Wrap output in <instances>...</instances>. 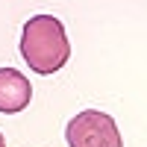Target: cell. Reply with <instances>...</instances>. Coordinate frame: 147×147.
Returning <instances> with one entry per match:
<instances>
[{
	"label": "cell",
	"mask_w": 147,
	"mask_h": 147,
	"mask_svg": "<svg viewBox=\"0 0 147 147\" xmlns=\"http://www.w3.org/2000/svg\"><path fill=\"white\" fill-rule=\"evenodd\" d=\"M0 147H6V138H3V132H0Z\"/></svg>",
	"instance_id": "4"
},
{
	"label": "cell",
	"mask_w": 147,
	"mask_h": 147,
	"mask_svg": "<svg viewBox=\"0 0 147 147\" xmlns=\"http://www.w3.org/2000/svg\"><path fill=\"white\" fill-rule=\"evenodd\" d=\"M21 56L30 71L41 74H56L62 71L71 59V41L65 32V24L56 15H32L21 30Z\"/></svg>",
	"instance_id": "1"
},
{
	"label": "cell",
	"mask_w": 147,
	"mask_h": 147,
	"mask_svg": "<svg viewBox=\"0 0 147 147\" xmlns=\"http://www.w3.org/2000/svg\"><path fill=\"white\" fill-rule=\"evenodd\" d=\"M32 100V85L15 68H0V112L3 115H18L30 106Z\"/></svg>",
	"instance_id": "3"
},
{
	"label": "cell",
	"mask_w": 147,
	"mask_h": 147,
	"mask_svg": "<svg viewBox=\"0 0 147 147\" xmlns=\"http://www.w3.org/2000/svg\"><path fill=\"white\" fill-rule=\"evenodd\" d=\"M68 147H124L121 132L112 115L100 109H82L65 127Z\"/></svg>",
	"instance_id": "2"
}]
</instances>
